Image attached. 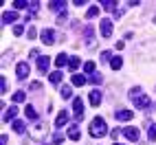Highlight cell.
<instances>
[{
    "mask_svg": "<svg viewBox=\"0 0 156 145\" xmlns=\"http://www.w3.org/2000/svg\"><path fill=\"white\" fill-rule=\"evenodd\" d=\"M108 134V126H106V121H103L101 117H95L90 121V136H95V139H101V136H106Z\"/></svg>",
    "mask_w": 156,
    "mask_h": 145,
    "instance_id": "cell-1",
    "label": "cell"
},
{
    "mask_svg": "<svg viewBox=\"0 0 156 145\" xmlns=\"http://www.w3.org/2000/svg\"><path fill=\"white\" fill-rule=\"evenodd\" d=\"M130 99L134 101V106H136L139 110H147V108H150V103H152L147 95H134V97H130Z\"/></svg>",
    "mask_w": 156,
    "mask_h": 145,
    "instance_id": "cell-2",
    "label": "cell"
},
{
    "mask_svg": "<svg viewBox=\"0 0 156 145\" xmlns=\"http://www.w3.org/2000/svg\"><path fill=\"white\" fill-rule=\"evenodd\" d=\"M73 110H75V119H77V121L84 119V101H81V97H75V99H73Z\"/></svg>",
    "mask_w": 156,
    "mask_h": 145,
    "instance_id": "cell-3",
    "label": "cell"
},
{
    "mask_svg": "<svg viewBox=\"0 0 156 145\" xmlns=\"http://www.w3.org/2000/svg\"><path fill=\"white\" fill-rule=\"evenodd\" d=\"M99 31H101V35H103V37H110V35H112V22H110L108 18H103V20H101Z\"/></svg>",
    "mask_w": 156,
    "mask_h": 145,
    "instance_id": "cell-4",
    "label": "cell"
},
{
    "mask_svg": "<svg viewBox=\"0 0 156 145\" xmlns=\"http://www.w3.org/2000/svg\"><path fill=\"white\" fill-rule=\"evenodd\" d=\"M16 75H18V79H27L29 77V64L27 62H20L16 66Z\"/></svg>",
    "mask_w": 156,
    "mask_h": 145,
    "instance_id": "cell-5",
    "label": "cell"
},
{
    "mask_svg": "<svg viewBox=\"0 0 156 145\" xmlns=\"http://www.w3.org/2000/svg\"><path fill=\"white\" fill-rule=\"evenodd\" d=\"M48 66H51V59H48L46 55H40V57H37V70H40V72H46Z\"/></svg>",
    "mask_w": 156,
    "mask_h": 145,
    "instance_id": "cell-6",
    "label": "cell"
},
{
    "mask_svg": "<svg viewBox=\"0 0 156 145\" xmlns=\"http://www.w3.org/2000/svg\"><path fill=\"white\" fill-rule=\"evenodd\" d=\"M16 115H18V108L11 106V108H9L5 115H2V121H5V123H13V121H16Z\"/></svg>",
    "mask_w": 156,
    "mask_h": 145,
    "instance_id": "cell-7",
    "label": "cell"
},
{
    "mask_svg": "<svg viewBox=\"0 0 156 145\" xmlns=\"http://www.w3.org/2000/svg\"><path fill=\"white\" fill-rule=\"evenodd\" d=\"M123 134H126V139H130V141H139V136H141L139 130H136V128H132V126L123 130Z\"/></svg>",
    "mask_w": 156,
    "mask_h": 145,
    "instance_id": "cell-8",
    "label": "cell"
},
{
    "mask_svg": "<svg viewBox=\"0 0 156 145\" xmlns=\"http://www.w3.org/2000/svg\"><path fill=\"white\" fill-rule=\"evenodd\" d=\"M42 42H44V44H53V42H55V33H53L51 29H44V31H42Z\"/></svg>",
    "mask_w": 156,
    "mask_h": 145,
    "instance_id": "cell-9",
    "label": "cell"
},
{
    "mask_svg": "<svg viewBox=\"0 0 156 145\" xmlns=\"http://www.w3.org/2000/svg\"><path fill=\"white\" fill-rule=\"evenodd\" d=\"M84 40H86L88 46H95V31H92V27H88V29L84 31Z\"/></svg>",
    "mask_w": 156,
    "mask_h": 145,
    "instance_id": "cell-10",
    "label": "cell"
},
{
    "mask_svg": "<svg viewBox=\"0 0 156 145\" xmlns=\"http://www.w3.org/2000/svg\"><path fill=\"white\" fill-rule=\"evenodd\" d=\"M88 101H90V106H95V108H97L99 103H101V92H99V90H92L90 95H88Z\"/></svg>",
    "mask_w": 156,
    "mask_h": 145,
    "instance_id": "cell-11",
    "label": "cell"
},
{
    "mask_svg": "<svg viewBox=\"0 0 156 145\" xmlns=\"http://www.w3.org/2000/svg\"><path fill=\"white\" fill-rule=\"evenodd\" d=\"M66 123H68V112L62 110L57 115V119H55V128H62V126H66Z\"/></svg>",
    "mask_w": 156,
    "mask_h": 145,
    "instance_id": "cell-12",
    "label": "cell"
},
{
    "mask_svg": "<svg viewBox=\"0 0 156 145\" xmlns=\"http://www.w3.org/2000/svg\"><path fill=\"white\" fill-rule=\"evenodd\" d=\"M16 20H18V11H5V13H2V24L16 22Z\"/></svg>",
    "mask_w": 156,
    "mask_h": 145,
    "instance_id": "cell-13",
    "label": "cell"
},
{
    "mask_svg": "<svg viewBox=\"0 0 156 145\" xmlns=\"http://www.w3.org/2000/svg\"><path fill=\"white\" fill-rule=\"evenodd\" d=\"M132 117H134L132 110H117V119H119V121H130Z\"/></svg>",
    "mask_w": 156,
    "mask_h": 145,
    "instance_id": "cell-14",
    "label": "cell"
},
{
    "mask_svg": "<svg viewBox=\"0 0 156 145\" xmlns=\"http://www.w3.org/2000/svg\"><path fill=\"white\" fill-rule=\"evenodd\" d=\"M44 130H46V123H37V126L33 128V139H42Z\"/></svg>",
    "mask_w": 156,
    "mask_h": 145,
    "instance_id": "cell-15",
    "label": "cell"
},
{
    "mask_svg": "<svg viewBox=\"0 0 156 145\" xmlns=\"http://www.w3.org/2000/svg\"><path fill=\"white\" fill-rule=\"evenodd\" d=\"M48 7L53 9V11H59V13H64V7H66V2H64V0H57V2L53 0V2H48Z\"/></svg>",
    "mask_w": 156,
    "mask_h": 145,
    "instance_id": "cell-16",
    "label": "cell"
},
{
    "mask_svg": "<svg viewBox=\"0 0 156 145\" xmlns=\"http://www.w3.org/2000/svg\"><path fill=\"white\" fill-rule=\"evenodd\" d=\"M11 128H13V132L22 134V132L27 130V123H24V121H13V123H11Z\"/></svg>",
    "mask_w": 156,
    "mask_h": 145,
    "instance_id": "cell-17",
    "label": "cell"
},
{
    "mask_svg": "<svg viewBox=\"0 0 156 145\" xmlns=\"http://www.w3.org/2000/svg\"><path fill=\"white\" fill-rule=\"evenodd\" d=\"M79 136H81V134H79V128H77V126H70V128H68V139L79 141Z\"/></svg>",
    "mask_w": 156,
    "mask_h": 145,
    "instance_id": "cell-18",
    "label": "cell"
},
{
    "mask_svg": "<svg viewBox=\"0 0 156 145\" xmlns=\"http://www.w3.org/2000/svg\"><path fill=\"white\" fill-rule=\"evenodd\" d=\"M70 84H73V86H84V84H86V77L75 72V75H73V79H70Z\"/></svg>",
    "mask_w": 156,
    "mask_h": 145,
    "instance_id": "cell-19",
    "label": "cell"
},
{
    "mask_svg": "<svg viewBox=\"0 0 156 145\" xmlns=\"http://www.w3.org/2000/svg\"><path fill=\"white\" fill-rule=\"evenodd\" d=\"M48 81H51V84H53V86H57L59 81H62V72H59V70L51 72V75H48Z\"/></svg>",
    "mask_w": 156,
    "mask_h": 145,
    "instance_id": "cell-20",
    "label": "cell"
},
{
    "mask_svg": "<svg viewBox=\"0 0 156 145\" xmlns=\"http://www.w3.org/2000/svg\"><path fill=\"white\" fill-rule=\"evenodd\" d=\"M68 62H70V59H68L66 53H59V55L55 57V66H64V64H68Z\"/></svg>",
    "mask_w": 156,
    "mask_h": 145,
    "instance_id": "cell-21",
    "label": "cell"
},
{
    "mask_svg": "<svg viewBox=\"0 0 156 145\" xmlns=\"http://www.w3.org/2000/svg\"><path fill=\"white\" fill-rule=\"evenodd\" d=\"M99 16V7H95V5H90V9L86 11V18L88 20H92V18H97Z\"/></svg>",
    "mask_w": 156,
    "mask_h": 145,
    "instance_id": "cell-22",
    "label": "cell"
},
{
    "mask_svg": "<svg viewBox=\"0 0 156 145\" xmlns=\"http://www.w3.org/2000/svg\"><path fill=\"white\" fill-rule=\"evenodd\" d=\"M79 64H81V59H79V57H70V62H68L70 72H73V70H77V68H79Z\"/></svg>",
    "mask_w": 156,
    "mask_h": 145,
    "instance_id": "cell-23",
    "label": "cell"
},
{
    "mask_svg": "<svg viewBox=\"0 0 156 145\" xmlns=\"http://www.w3.org/2000/svg\"><path fill=\"white\" fill-rule=\"evenodd\" d=\"M59 95L64 97V99H70V95H73V86H62V90H59Z\"/></svg>",
    "mask_w": 156,
    "mask_h": 145,
    "instance_id": "cell-24",
    "label": "cell"
},
{
    "mask_svg": "<svg viewBox=\"0 0 156 145\" xmlns=\"http://www.w3.org/2000/svg\"><path fill=\"white\" fill-rule=\"evenodd\" d=\"M11 99H13V103H22V101L27 99V95H24L22 90H18V92H13V97H11Z\"/></svg>",
    "mask_w": 156,
    "mask_h": 145,
    "instance_id": "cell-25",
    "label": "cell"
},
{
    "mask_svg": "<svg viewBox=\"0 0 156 145\" xmlns=\"http://www.w3.org/2000/svg\"><path fill=\"white\" fill-rule=\"evenodd\" d=\"M24 115H27V119H31V121H33V119H37V115H35V108H33V106H27Z\"/></svg>",
    "mask_w": 156,
    "mask_h": 145,
    "instance_id": "cell-26",
    "label": "cell"
},
{
    "mask_svg": "<svg viewBox=\"0 0 156 145\" xmlns=\"http://www.w3.org/2000/svg\"><path fill=\"white\" fill-rule=\"evenodd\" d=\"M101 7L106 9V11H112V9L117 7V2H114V0H103V2H101Z\"/></svg>",
    "mask_w": 156,
    "mask_h": 145,
    "instance_id": "cell-27",
    "label": "cell"
},
{
    "mask_svg": "<svg viewBox=\"0 0 156 145\" xmlns=\"http://www.w3.org/2000/svg\"><path fill=\"white\" fill-rule=\"evenodd\" d=\"M110 66H112L114 70H119V68L123 66V59H121V57H112V62H110Z\"/></svg>",
    "mask_w": 156,
    "mask_h": 145,
    "instance_id": "cell-28",
    "label": "cell"
},
{
    "mask_svg": "<svg viewBox=\"0 0 156 145\" xmlns=\"http://www.w3.org/2000/svg\"><path fill=\"white\" fill-rule=\"evenodd\" d=\"M13 7H16V9H24V7H33V2H27V0H16Z\"/></svg>",
    "mask_w": 156,
    "mask_h": 145,
    "instance_id": "cell-29",
    "label": "cell"
},
{
    "mask_svg": "<svg viewBox=\"0 0 156 145\" xmlns=\"http://www.w3.org/2000/svg\"><path fill=\"white\" fill-rule=\"evenodd\" d=\"M84 70L88 72V75H92V72H95V62H86V64H84Z\"/></svg>",
    "mask_w": 156,
    "mask_h": 145,
    "instance_id": "cell-30",
    "label": "cell"
},
{
    "mask_svg": "<svg viewBox=\"0 0 156 145\" xmlns=\"http://www.w3.org/2000/svg\"><path fill=\"white\" fill-rule=\"evenodd\" d=\"M90 81H92V84H101L103 77L99 75V72H92V75H90Z\"/></svg>",
    "mask_w": 156,
    "mask_h": 145,
    "instance_id": "cell-31",
    "label": "cell"
},
{
    "mask_svg": "<svg viewBox=\"0 0 156 145\" xmlns=\"http://www.w3.org/2000/svg\"><path fill=\"white\" fill-rule=\"evenodd\" d=\"M101 59L106 62V64H108V62H112V53H110V51H101Z\"/></svg>",
    "mask_w": 156,
    "mask_h": 145,
    "instance_id": "cell-32",
    "label": "cell"
},
{
    "mask_svg": "<svg viewBox=\"0 0 156 145\" xmlns=\"http://www.w3.org/2000/svg\"><path fill=\"white\" fill-rule=\"evenodd\" d=\"M62 141H64V136H62V134H55V136H53V145H59Z\"/></svg>",
    "mask_w": 156,
    "mask_h": 145,
    "instance_id": "cell-33",
    "label": "cell"
},
{
    "mask_svg": "<svg viewBox=\"0 0 156 145\" xmlns=\"http://www.w3.org/2000/svg\"><path fill=\"white\" fill-rule=\"evenodd\" d=\"M22 33H24V27H20V24H18V27L13 29V35H22Z\"/></svg>",
    "mask_w": 156,
    "mask_h": 145,
    "instance_id": "cell-34",
    "label": "cell"
},
{
    "mask_svg": "<svg viewBox=\"0 0 156 145\" xmlns=\"http://www.w3.org/2000/svg\"><path fill=\"white\" fill-rule=\"evenodd\" d=\"M31 90H42V84H40V81H33V84H31Z\"/></svg>",
    "mask_w": 156,
    "mask_h": 145,
    "instance_id": "cell-35",
    "label": "cell"
},
{
    "mask_svg": "<svg viewBox=\"0 0 156 145\" xmlns=\"http://www.w3.org/2000/svg\"><path fill=\"white\" fill-rule=\"evenodd\" d=\"M110 134H112V139H119V134H123V130H119V128H114V130H112Z\"/></svg>",
    "mask_w": 156,
    "mask_h": 145,
    "instance_id": "cell-36",
    "label": "cell"
},
{
    "mask_svg": "<svg viewBox=\"0 0 156 145\" xmlns=\"http://www.w3.org/2000/svg\"><path fill=\"white\" fill-rule=\"evenodd\" d=\"M150 141H156V128L154 126L150 128Z\"/></svg>",
    "mask_w": 156,
    "mask_h": 145,
    "instance_id": "cell-37",
    "label": "cell"
},
{
    "mask_svg": "<svg viewBox=\"0 0 156 145\" xmlns=\"http://www.w3.org/2000/svg\"><path fill=\"white\" fill-rule=\"evenodd\" d=\"M27 35H29V37H31V40H33V37H35V35H37V31H35V29H29V33H27Z\"/></svg>",
    "mask_w": 156,
    "mask_h": 145,
    "instance_id": "cell-38",
    "label": "cell"
},
{
    "mask_svg": "<svg viewBox=\"0 0 156 145\" xmlns=\"http://www.w3.org/2000/svg\"><path fill=\"white\" fill-rule=\"evenodd\" d=\"M5 90H7V81L0 79V92H5Z\"/></svg>",
    "mask_w": 156,
    "mask_h": 145,
    "instance_id": "cell-39",
    "label": "cell"
},
{
    "mask_svg": "<svg viewBox=\"0 0 156 145\" xmlns=\"http://www.w3.org/2000/svg\"><path fill=\"white\" fill-rule=\"evenodd\" d=\"M0 145H7V136H2V139H0Z\"/></svg>",
    "mask_w": 156,
    "mask_h": 145,
    "instance_id": "cell-40",
    "label": "cell"
},
{
    "mask_svg": "<svg viewBox=\"0 0 156 145\" xmlns=\"http://www.w3.org/2000/svg\"><path fill=\"white\" fill-rule=\"evenodd\" d=\"M154 24H156V16H154Z\"/></svg>",
    "mask_w": 156,
    "mask_h": 145,
    "instance_id": "cell-41",
    "label": "cell"
},
{
    "mask_svg": "<svg viewBox=\"0 0 156 145\" xmlns=\"http://www.w3.org/2000/svg\"><path fill=\"white\" fill-rule=\"evenodd\" d=\"M114 145H121V143H114Z\"/></svg>",
    "mask_w": 156,
    "mask_h": 145,
    "instance_id": "cell-42",
    "label": "cell"
}]
</instances>
